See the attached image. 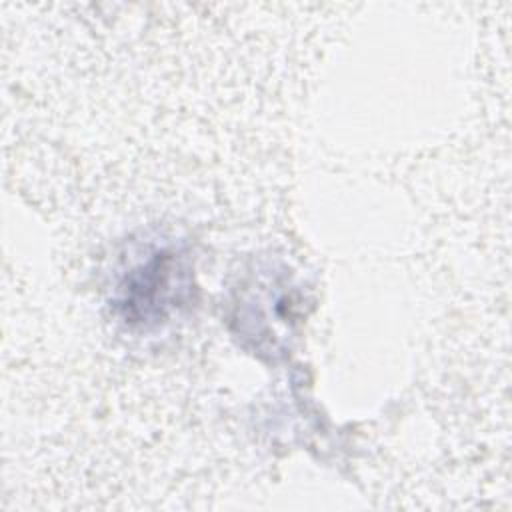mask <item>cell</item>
<instances>
[{"label": "cell", "mask_w": 512, "mask_h": 512, "mask_svg": "<svg viewBox=\"0 0 512 512\" xmlns=\"http://www.w3.org/2000/svg\"><path fill=\"white\" fill-rule=\"evenodd\" d=\"M188 288V272L176 254L158 252L128 274L120 306L130 322H160L184 300Z\"/></svg>", "instance_id": "obj_1"}]
</instances>
